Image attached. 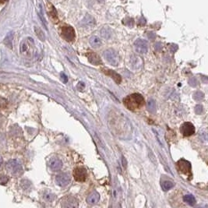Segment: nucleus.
Returning <instances> with one entry per match:
<instances>
[{
	"label": "nucleus",
	"mask_w": 208,
	"mask_h": 208,
	"mask_svg": "<svg viewBox=\"0 0 208 208\" xmlns=\"http://www.w3.org/2000/svg\"><path fill=\"white\" fill-rule=\"evenodd\" d=\"M99 200H100V195L98 194V193L97 192H93L91 193L90 194L89 196L87 198V202L89 203V204H96L97 203H98Z\"/></svg>",
	"instance_id": "nucleus-16"
},
{
	"label": "nucleus",
	"mask_w": 208,
	"mask_h": 208,
	"mask_svg": "<svg viewBox=\"0 0 208 208\" xmlns=\"http://www.w3.org/2000/svg\"><path fill=\"white\" fill-rule=\"evenodd\" d=\"M100 34L102 36V38L105 39H108L111 38V37L112 36V31L108 27H104V28L101 29Z\"/></svg>",
	"instance_id": "nucleus-17"
},
{
	"label": "nucleus",
	"mask_w": 208,
	"mask_h": 208,
	"mask_svg": "<svg viewBox=\"0 0 208 208\" xmlns=\"http://www.w3.org/2000/svg\"><path fill=\"white\" fill-rule=\"evenodd\" d=\"M62 36L67 41H73L75 38V31L70 26H65L62 28Z\"/></svg>",
	"instance_id": "nucleus-6"
},
{
	"label": "nucleus",
	"mask_w": 208,
	"mask_h": 208,
	"mask_svg": "<svg viewBox=\"0 0 208 208\" xmlns=\"http://www.w3.org/2000/svg\"><path fill=\"white\" fill-rule=\"evenodd\" d=\"M6 0H0V2H5Z\"/></svg>",
	"instance_id": "nucleus-37"
},
{
	"label": "nucleus",
	"mask_w": 208,
	"mask_h": 208,
	"mask_svg": "<svg viewBox=\"0 0 208 208\" xmlns=\"http://www.w3.org/2000/svg\"><path fill=\"white\" fill-rule=\"evenodd\" d=\"M48 166L52 171L57 172L62 168V162L60 159L51 158L48 162Z\"/></svg>",
	"instance_id": "nucleus-12"
},
{
	"label": "nucleus",
	"mask_w": 208,
	"mask_h": 208,
	"mask_svg": "<svg viewBox=\"0 0 208 208\" xmlns=\"http://www.w3.org/2000/svg\"><path fill=\"white\" fill-rule=\"evenodd\" d=\"M61 79H62V81L63 83H67L68 78L64 73H61Z\"/></svg>",
	"instance_id": "nucleus-33"
},
{
	"label": "nucleus",
	"mask_w": 208,
	"mask_h": 208,
	"mask_svg": "<svg viewBox=\"0 0 208 208\" xmlns=\"http://www.w3.org/2000/svg\"><path fill=\"white\" fill-rule=\"evenodd\" d=\"M102 71H103V73H105L106 75L113 79L116 84H119L121 83V81H122L121 76L119 75V73H115V71H113V70H111V69H103Z\"/></svg>",
	"instance_id": "nucleus-14"
},
{
	"label": "nucleus",
	"mask_w": 208,
	"mask_h": 208,
	"mask_svg": "<svg viewBox=\"0 0 208 208\" xmlns=\"http://www.w3.org/2000/svg\"><path fill=\"white\" fill-rule=\"evenodd\" d=\"M177 168L179 171L184 175L191 176V164L188 161L181 159L177 162Z\"/></svg>",
	"instance_id": "nucleus-5"
},
{
	"label": "nucleus",
	"mask_w": 208,
	"mask_h": 208,
	"mask_svg": "<svg viewBox=\"0 0 208 208\" xmlns=\"http://www.w3.org/2000/svg\"><path fill=\"white\" fill-rule=\"evenodd\" d=\"M147 110L150 113H154L156 111V102L154 99H149L147 103Z\"/></svg>",
	"instance_id": "nucleus-19"
},
{
	"label": "nucleus",
	"mask_w": 208,
	"mask_h": 208,
	"mask_svg": "<svg viewBox=\"0 0 208 208\" xmlns=\"http://www.w3.org/2000/svg\"><path fill=\"white\" fill-rule=\"evenodd\" d=\"M73 177L77 182H84L87 179V171L83 167L75 168L73 172Z\"/></svg>",
	"instance_id": "nucleus-10"
},
{
	"label": "nucleus",
	"mask_w": 208,
	"mask_h": 208,
	"mask_svg": "<svg viewBox=\"0 0 208 208\" xmlns=\"http://www.w3.org/2000/svg\"><path fill=\"white\" fill-rule=\"evenodd\" d=\"M20 54L25 58H32L36 54L35 41L30 37L26 38L22 41L20 46Z\"/></svg>",
	"instance_id": "nucleus-2"
},
{
	"label": "nucleus",
	"mask_w": 208,
	"mask_h": 208,
	"mask_svg": "<svg viewBox=\"0 0 208 208\" xmlns=\"http://www.w3.org/2000/svg\"><path fill=\"white\" fill-rule=\"evenodd\" d=\"M203 108L202 105H200V104H197L195 107V112L197 115H200L203 112Z\"/></svg>",
	"instance_id": "nucleus-31"
},
{
	"label": "nucleus",
	"mask_w": 208,
	"mask_h": 208,
	"mask_svg": "<svg viewBox=\"0 0 208 208\" xmlns=\"http://www.w3.org/2000/svg\"><path fill=\"white\" fill-rule=\"evenodd\" d=\"M134 48L137 52L140 54H145L148 51L147 42L144 39H137L134 42Z\"/></svg>",
	"instance_id": "nucleus-7"
},
{
	"label": "nucleus",
	"mask_w": 208,
	"mask_h": 208,
	"mask_svg": "<svg viewBox=\"0 0 208 208\" xmlns=\"http://www.w3.org/2000/svg\"><path fill=\"white\" fill-rule=\"evenodd\" d=\"M103 56L108 63L111 64V66H117L120 62V57H119L118 52L114 49H111V48L105 50L103 53Z\"/></svg>",
	"instance_id": "nucleus-4"
},
{
	"label": "nucleus",
	"mask_w": 208,
	"mask_h": 208,
	"mask_svg": "<svg viewBox=\"0 0 208 208\" xmlns=\"http://www.w3.org/2000/svg\"><path fill=\"white\" fill-rule=\"evenodd\" d=\"M84 22L85 26H87V27H93L95 24L94 19L92 17H91V16H89V15H87V16L84 18Z\"/></svg>",
	"instance_id": "nucleus-23"
},
{
	"label": "nucleus",
	"mask_w": 208,
	"mask_h": 208,
	"mask_svg": "<svg viewBox=\"0 0 208 208\" xmlns=\"http://www.w3.org/2000/svg\"><path fill=\"white\" fill-rule=\"evenodd\" d=\"M44 199L45 200L47 201V202H52L54 200H55V196L53 193H50V192H45L44 193Z\"/></svg>",
	"instance_id": "nucleus-25"
},
{
	"label": "nucleus",
	"mask_w": 208,
	"mask_h": 208,
	"mask_svg": "<svg viewBox=\"0 0 208 208\" xmlns=\"http://www.w3.org/2000/svg\"><path fill=\"white\" fill-rule=\"evenodd\" d=\"M87 58L89 62L95 66H98V65L102 64V61L101 60L100 57L97 54H95L94 52L91 51V52L87 53Z\"/></svg>",
	"instance_id": "nucleus-15"
},
{
	"label": "nucleus",
	"mask_w": 208,
	"mask_h": 208,
	"mask_svg": "<svg viewBox=\"0 0 208 208\" xmlns=\"http://www.w3.org/2000/svg\"><path fill=\"white\" fill-rule=\"evenodd\" d=\"M183 200L186 202L187 204L190 206H194L196 204V199L193 195H186L183 197Z\"/></svg>",
	"instance_id": "nucleus-22"
},
{
	"label": "nucleus",
	"mask_w": 208,
	"mask_h": 208,
	"mask_svg": "<svg viewBox=\"0 0 208 208\" xmlns=\"http://www.w3.org/2000/svg\"><path fill=\"white\" fill-rule=\"evenodd\" d=\"M70 182V175L68 173L58 174L55 177V183L61 187L67 186Z\"/></svg>",
	"instance_id": "nucleus-9"
},
{
	"label": "nucleus",
	"mask_w": 208,
	"mask_h": 208,
	"mask_svg": "<svg viewBox=\"0 0 208 208\" xmlns=\"http://www.w3.org/2000/svg\"><path fill=\"white\" fill-rule=\"evenodd\" d=\"M123 102H124V105L128 109L133 111L142 108L144 105L145 101L142 95L136 93L125 97Z\"/></svg>",
	"instance_id": "nucleus-1"
},
{
	"label": "nucleus",
	"mask_w": 208,
	"mask_h": 208,
	"mask_svg": "<svg viewBox=\"0 0 208 208\" xmlns=\"http://www.w3.org/2000/svg\"><path fill=\"white\" fill-rule=\"evenodd\" d=\"M35 31L36 35L38 36V38L41 41H44L45 39V34L44 32L42 31V30L40 28H38V27H35Z\"/></svg>",
	"instance_id": "nucleus-24"
},
{
	"label": "nucleus",
	"mask_w": 208,
	"mask_h": 208,
	"mask_svg": "<svg viewBox=\"0 0 208 208\" xmlns=\"http://www.w3.org/2000/svg\"><path fill=\"white\" fill-rule=\"evenodd\" d=\"M180 131L184 137H190L195 133V127L191 122H185L181 126Z\"/></svg>",
	"instance_id": "nucleus-8"
},
{
	"label": "nucleus",
	"mask_w": 208,
	"mask_h": 208,
	"mask_svg": "<svg viewBox=\"0 0 208 208\" xmlns=\"http://www.w3.org/2000/svg\"><path fill=\"white\" fill-rule=\"evenodd\" d=\"M62 206L63 207H77L78 206V200L74 196H69L64 198L62 202Z\"/></svg>",
	"instance_id": "nucleus-11"
},
{
	"label": "nucleus",
	"mask_w": 208,
	"mask_h": 208,
	"mask_svg": "<svg viewBox=\"0 0 208 208\" xmlns=\"http://www.w3.org/2000/svg\"><path fill=\"white\" fill-rule=\"evenodd\" d=\"M177 49H178V45H176L173 44L170 45V50H171L172 52H175V51Z\"/></svg>",
	"instance_id": "nucleus-32"
},
{
	"label": "nucleus",
	"mask_w": 208,
	"mask_h": 208,
	"mask_svg": "<svg viewBox=\"0 0 208 208\" xmlns=\"http://www.w3.org/2000/svg\"><path fill=\"white\" fill-rule=\"evenodd\" d=\"M90 44L94 48H97L101 47V41L99 38L97 36H92L91 38H90Z\"/></svg>",
	"instance_id": "nucleus-18"
},
{
	"label": "nucleus",
	"mask_w": 208,
	"mask_h": 208,
	"mask_svg": "<svg viewBox=\"0 0 208 208\" xmlns=\"http://www.w3.org/2000/svg\"><path fill=\"white\" fill-rule=\"evenodd\" d=\"M9 181V178L6 176V175H0V184L1 185H5L8 183Z\"/></svg>",
	"instance_id": "nucleus-28"
},
{
	"label": "nucleus",
	"mask_w": 208,
	"mask_h": 208,
	"mask_svg": "<svg viewBox=\"0 0 208 208\" xmlns=\"http://www.w3.org/2000/svg\"><path fill=\"white\" fill-rule=\"evenodd\" d=\"M143 62L142 58L140 57L137 56V55H132L131 58H130V65H131V67L134 69H140L143 66Z\"/></svg>",
	"instance_id": "nucleus-13"
},
{
	"label": "nucleus",
	"mask_w": 208,
	"mask_h": 208,
	"mask_svg": "<svg viewBox=\"0 0 208 208\" xmlns=\"http://www.w3.org/2000/svg\"><path fill=\"white\" fill-rule=\"evenodd\" d=\"M2 158L0 157V166L2 165Z\"/></svg>",
	"instance_id": "nucleus-36"
},
{
	"label": "nucleus",
	"mask_w": 208,
	"mask_h": 208,
	"mask_svg": "<svg viewBox=\"0 0 208 208\" xmlns=\"http://www.w3.org/2000/svg\"><path fill=\"white\" fill-rule=\"evenodd\" d=\"M39 17H40L41 20L42 24H44L45 28L46 29H47V22H46L44 16H43V14H42V8H41V6H40V12H39Z\"/></svg>",
	"instance_id": "nucleus-27"
},
{
	"label": "nucleus",
	"mask_w": 208,
	"mask_h": 208,
	"mask_svg": "<svg viewBox=\"0 0 208 208\" xmlns=\"http://www.w3.org/2000/svg\"><path fill=\"white\" fill-rule=\"evenodd\" d=\"M155 48L156 50H161V48H162V45H161V43H157V44L155 45Z\"/></svg>",
	"instance_id": "nucleus-34"
},
{
	"label": "nucleus",
	"mask_w": 208,
	"mask_h": 208,
	"mask_svg": "<svg viewBox=\"0 0 208 208\" xmlns=\"http://www.w3.org/2000/svg\"><path fill=\"white\" fill-rule=\"evenodd\" d=\"M139 24H140V25H144V24H146V20L144 18H141L140 20H139Z\"/></svg>",
	"instance_id": "nucleus-35"
},
{
	"label": "nucleus",
	"mask_w": 208,
	"mask_h": 208,
	"mask_svg": "<svg viewBox=\"0 0 208 208\" xmlns=\"http://www.w3.org/2000/svg\"><path fill=\"white\" fill-rule=\"evenodd\" d=\"M174 186H175V183L169 180H165L161 183V187H162V190L164 191H168V190H171L172 188H173Z\"/></svg>",
	"instance_id": "nucleus-20"
},
{
	"label": "nucleus",
	"mask_w": 208,
	"mask_h": 208,
	"mask_svg": "<svg viewBox=\"0 0 208 208\" xmlns=\"http://www.w3.org/2000/svg\"><path fill=\"white\" fill-rule=\"evenodd\" d=\"M203 97H204V94L201 91H197L193 94V98L196 101H201L203 99Z\"/></svg>",
	"instance_id": "nucleus-26"
},
{
	"label": "nucleus",
	"mask_w": 208,
	"mask_h": 208,
	"mask_svg": "<svg viewBox=\"0 0 208 208\" xmlns=\"http://www.w3.org/2000/svg\"><path fill=\"white\" fill-rule=\"evenodd\" d=\"M189 84H190L191 87H196L197 85H198V82H197L196 79L195 77H191V78L190 79V81H189Z\"/></svg>",
	"instance_id": "nucleus-29"
},
{
	"label": "nucleus",
	"mask_w": 208,
	"mask_h": 208,
	"mask_svg": "<svg viewBox=\"0 0 208 208\" xmlns=\"http://www.w3.org/2000/svg\"><path fill=\"white\" fill-rule=\"evenodd\" d=\"M6 169L13 176H19L23 173V167L17 160H9L6 164Z\"/></svg>",
	"instance_id": "nucleus-3"
},
{
	"label": "nucleus",
	"mask_w": 208,
	"mask_h": 208,
	"mask_svg": "<svg viewBox=\"0 0 208 208\" xmlns=\"http://www.w3.org/2000/svg\"><path fill=\"white\" fill-rule=\"evenodd\" d=\"M123 21H126V23L125 22V23H123V24L126 26H129V27H130V28L133 27V24H134V21H133V19H131V18H126V19H125Z\"/></svg>",
	"instance_id": "nucleus-30"
},
{
	"label": "nucleus",
	"mask_w": 208,
	"mask_h": 208,
	"mask_svg": "<svg viewBox=\"0 0 208 208\" xmlns=\"http://www.w3.org/2000/svg\"><path fill=\"white\" fill-rule=\"evenodd\" d=\"M13 33L10 32V33L6 35V38L4 40V43L7 47H9V48H13Z\"/></svg>",
	"instance_id": "nucleus-21"
}]
</instances>
